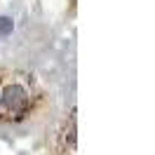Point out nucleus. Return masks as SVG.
I'll return each instance as SVG.
<instances>
[{
    "label": "nucleus",
    "instance_id": "nucleus-1",
    "mask_svg": "<svg viewBox=\"0 0 155 155\" xmlns=\"http://www.w3.org/2000/svg\"><path fill=\"white\" fill-rule=\"evenodd\" d=\"M28 104H31L28 92H26V87L19 85V82H12V85H7V87L0 92V108H2L7 115L21 117L28 110Z\"/></svg>",
    "mask_w": 155,
    "mask_h": 155
},
{
    "label": "nucleus",
    "instance_id": "nucleus-2",
    "mask_svg": "<svg viewBox=\"0 0 155 155\" xmlns=\"http://www.w3.org/2000/svg\"><path fill=\"white\" fill-rule=\"evenodd\" d=\"M12 31H14V21H12L10 17H0V38L10 35Z\"/></svg>",
    "mask_w": 155,
    "mask_h": 155
}]
</instances>
